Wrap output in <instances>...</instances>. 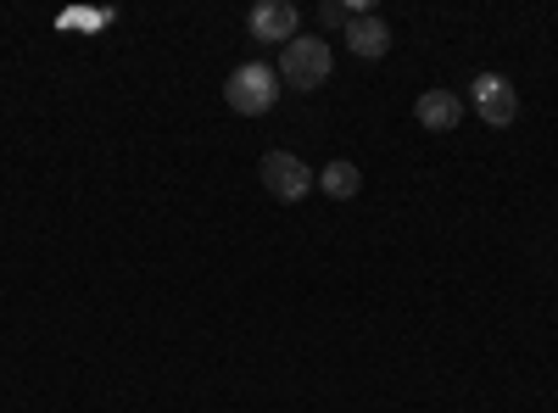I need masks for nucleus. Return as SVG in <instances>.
<instances>
[{
    "mask_svg": "<svg viewBox=\"0 0 558 413\" xmlns=\"http://www.w3.org/2000/svg\"><path fill=\"white\" fill-rule=\"evenodd\" d=\"M296 23H302V12L291 7V0H257L252 17H246V34L257 45H291L296 39Z\"/></svg>",
    "mask_w": 558,
    "mask_h": 413,
    "instance_id": "39448f33",
    "label": "nucleus"
},
{
    "mask_svg": "<svg viewBox=\"0 0 558 413\" xmlns=\"http://www.w3.org/2000/svg\"><path fill=\"white\" fill-rule=\"evenodd\" d=\"M470 107H475V118L492 123V129H508V123L520 118V96H514V84H508L502 73H481V78L470 84Z\"/></svg>",
    "mask_w": 558,
    "mask_h": 413,
    "instance_id": "20e7f679",
    "label": "nucleus"
},
{
    "mask_svg": "<svg viewBox=\"0 0 558 413\" xmlns=\"http://www.w3.org/2000/svg\"><path fill=\"white\" fill-rule=\"evenodd\" d=\"M347 45H352V57H363V62H380L386 51H391V28H386V17H352L347 23Z\"/></svg>",
    "mask_w": 558,
    "mask_h": 413,
    "instance_id": "0eeeda50",
    "label": "nucleus"
},
{
    "mask_svg": "<svg viewBox=\"0 0 558 413\" xmlns=\"http://www.w3.org/2000/svg\"><path fill=\"white\" fill-rule=\"evenodd\" d=\"M257 179H263V191H268L274 202H302V196L318 185V173H313L296 151H268V157L257 162Z\"/></svg>",
    "mask_w": 558,
    "mask_h": 413,
    "instance_id": "7ed1b4c3",
    "label": "nucleus"
},
{
    "mask_svg": "<svg viewBox=\"0 0 558 413\" xmlns=\"http://www.w3.org/2000/svg\"><path fill=\"white\" fill-rule=\"evenodd\" d=\"M318 23L347 34V23H352V7H347V0H324V7H318Z\"/></svg>",
    "mask_w": 558,
    "mask_h": 413,
    "instance_id": "1a4fd4ad",
    "label": "nucleus"
},
{
    "mask_svg": "<svg viewBox=\"0 0 558 413\" xmlns=\"http://www.w3.org/2000/svg\"><path fill=\"white\" fill-rule=\"evenodd\" d=\"M330 73H336V57H330V45H324V39L296 34L286 51H279V84H291V89H324Z\"/></svg>",
    "mask_w": 558,
    "mask_h": 413,
    "instance_id": "f257e3e1",
    "label": "nucleus"
},
{
    "mask_svg": "<svg viewBox=\"0 0 558 413\" xmlns=\"http://www.w3.org/2000/svg\"><path fill=\"white\" fill-rule=\"evenodd\" d=\"M318 191L330 196V202H352V196L363 191V173H357V162H347V157L324 162V173H318Z\"/></svg>",
    "mask_w": 558,
    "mask_h": 413,
    "instance_id": "6e6552de",
    "label": "nucleus"
},
{
    "mask_svg": "<svg viewBox=\"0 0 558 413\" xmlns=\"http://www.w3.org/2000/svg\"><path fill=\"white\" fill-rule=\"evenodd\" d=\"M413 118H418V129H430V134H452L463 123L458 89H425V96L413 101Z\"/></svg>",
    "mask_w": 558,
    "mask_h": 413,
    "instance_id": "423d86ee",
    "label": "nucleus"
},
{
    "mask_svg": "<svg viewBox=\"0 0 558 413\" xmlns=\"http://www.w3.org/2000/svg\"><path fill=\"white\" fill-rule=\"evenodd\" d=\"M223 101L235 107L241 118H263L274 101H279V73L268 62H241L223 84Z\"/></svg>",
    "mask_w": 558,
    "mask_h": 413,
    "instance_id": "f03ea898",
    "label": "nucleus"
}]
</instances>
